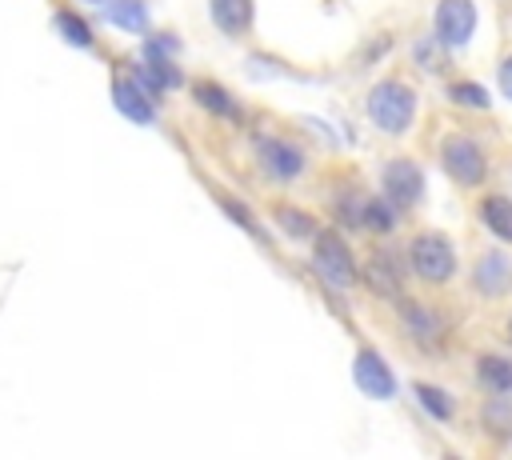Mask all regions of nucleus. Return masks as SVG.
<instances>
[{"label":"nucleus","instance_id":"0eeeda50","mask_svg":"<svg viewBox=\"0 0 512 460\" xmlns=\"http://www.w3.org/2000/svg\"><path fill=\"white\" fill-rule=\"evenodd\" d=\"M476 32V4L472 0H440L436 4V40L444 48L468 44Z\"/></svg>","mask_w":512,"mask_h":460},{"label":"nucleus","instance_id":"39448f33","mask_svg":"<svg viewBox=\"0 0 512 460\" xmlns=\"http://www.w3.org/2000/svg\"><path fill=\"white\" fill-rule=\"evenodd\" d=\"M380 188H384L388 204L412 208L420 200V192H424V172H420L416 160H388L380 168Z\"/></svg>","mask_w":512,"mask_h":460},{"label":"nucleus","instance_id":"b1692460","mask_svg":"<svg viewBox=\"0 0 512 460\" xmlns=\"http://www.w3.org/2000/svg\"><path fill=\"white\" fill-rule=\"evenodd\" d=\"M500 92L512 100V56H504V64H500Z\"/></svg>","mask_w":512,"mask_h":460},{"label":"nucleus","instance_id":"f3484780","mask_svg":"<svg viewBox=\"0 0 512 460\" xmlns=\"http://www.w3.org/2000/svg\"><path fill=\"white\" fill-rule=\"evenodd\" d=\"M276 224H280V232H288L292 240H312L320 228H316V220L308 216V212H296V208H276Z\"/></svg>","mask_w":512,"mask_h":460},{"label":"nucleus","instance_id":"2eb2a0df","mask_svg":"<svg viewBox=\"0 0 512 460\" xmlns=\"http://www.w3.org/2000/svg\"><path fill=\"white\" fill-rule=\"evenodd\" d=\"M480 216L492 228V236H500L504 244H512V200L508 196H488L480 204Z\"/></svg>","mask_w":512,"mask_h":460},{"label":"nucleus","instance_id":"9d476101","mask_svg":"<svg viewBox=\"0 0 512 460\" xmlns=\"http://www.w3.org/2000/svg\"><path fill=\"white\" fill-rule=\"evenodd\" d=\"M472 280H476V288H480V292H488V296H500V292L512 284V264H508L500 252H484V256L476 260V272H472Z\"/></svg>","mask_w":512,"mask_h":460},{"label":"nucleus","instance_id":"ddd939ff","mask_svg":"<svg viewBox=\"0 0 512 460\" xmlns=\"http://www.w3.org/2000/svg\"><path fill=\"white\" fill-rule=\"evenodd\" d=\"M476 376L496 396H512V360H504V356H480L476 360Z\"/></svg>","mask_w":512,"mask_h":460},{"label":"nucleus","instance_id":"f8f14e48","mask_svg":"<svg viewBox=\"0 0 512 460\" xmlns=\"http://www.w3.org/2000/svg\"><path fill=\"white\" fill-rule=\"evenodd\" d=\"M104 20L116 24L120 32H148V8L144 0H108L104 4Z\"/></svg>","mask_w":512,"mask_h":460},{"label":"nucleus","instance_id":"9b49d317","mask_svg":"<svg viewBox=\"0 0 512 460\" xmlns=\"http://www.w3.org/2000/svg\"><path fill=\"white\" fill-rule=\"evenodd\" d=\"M212 8V24L228 36H240L252 24V0H208Z\"/></svg>","mask_w":512,"mask_h":460},{"label":"nucleus","instance_id":"a211bd4d","mask_svg":"<svg viewBox=\"0 0 512 460\" xmlns=\"http://www.w3.org/2000/svg\"><path fill=\"white\" fill-rule=\"evenodd\" d=\"M364 276H368V284H372V292H380V296H392V300H400V276L392 272V264L388 260H372L368 268H364Z\"/></svg>","mask_w":512,"mask_h":460},{"label":"nucleus","instance_id":"dca6fc26","mask_svg":"<svg viewBox=\"0 0 512 460\" xmlns=\"http://www.w3.org/2000/svg\"><path fill=\"white\" fill-rule=\"evenodd\" d=\"M192 96H196V104H200V108H208L212 116H236V100H232L220 84L200 80V84H192Z\"/></svg>","mask_w":512,"mask_h":460},{"label":"nucleus","instance_id":"a878e982","mask_svg":"<svg viewBox=\"0 0 512 460\" xmlns=\"http://www.w3.org/2000/svg\"><path fill=\"white\" fill-rule=\"evenodd\" d=\"M504 336H508V344H512V320H508V332H504Z\"/></svg>","mask_w":512,"mask_h":460},{"label":"nucleus","instance_id":"f257e3e1","mask_svg":"<svg viewBox=\"0 0 512 460\" xmlns=\"http://www.w3.org/2000/svg\"><path fill=\"white\" fill-rule=\"evenodd\" d=\"M416 116V92L400 80H380L372 84L368 92V120L380 128V132H404Z\"/></svg>","mask_w":512,"mask_h":460},{"label":"nucleus","instance_id":"4be33fe9","mask_svg":"<svg viewBox=\"0 0 512 460\" xmlns=\"http://www.w3.org/2000/svg\"><path fill=\"white\" fill-rule=\"evenodd\" d=\"M180 48V40L172 36V32H160V36H148V44H144V60H168L172 52Z\"/></svg>","mask_w":512,"mask_h":460},{"label":"nucleus","instance_id":"aec40b11","mask_svg":"<svg viewBox=\"0 0 512 460\" xmlns=\"http://www.w3.org/2000/svg\"><path fill=\"white\" fill-rule=\"evenodd\" d=\"M404 320H408V328H412V336H440V320L432 316V312H424L420 304L412 308V304H404Z\"/></svg>","mask_w":512,"mask_h":460},{"label":"nucleus","instance_id":"1a4fd4ad","mask_svg":"<svg viewBox=\"0 0 512 460\" xmlns=\"http://www.w3.org/2000/svg\"><path fill=\"white\" fill-rule=\"evenodd\" d=\"M256 152H260V164L276 176V180H292L304 172V152L292 148L288 140H272V136H260L256 140Z\"/></svg>","mask_w":512,"mask_h":460},{"label":"nucleus","instance_id":"6ab92c4d","mask_svg":"<svg viewBox=\"0 0 512 460\" xmlns=\"http://www.w3.org/2000/svg\"><path fill=\"white\" fill-rule=\"evenodd\" d=\"M416 400H420L436 420H448V416H452V400H448V392L436 388V384H416Z\"/></svg>","mask_w":512,"mask_h":460},{"label":"nucleus","instance_id":"6e6552de","mask_svg":"<svg viewBox=\"0 0 512 460\" xmlns=\"http://www.w3.org/2000/svg\"><path fill=\"white\" fill-rule=\"evenodd\" d=\"M112 104H116V108H120L128 120H136V124H152V120H156L152 92H144V88L132 80V72L112 76Z\"/></svg>","mask_w":512,"mask_h":460},{"label":"nucleus","instance_id":"7ed1b4c3","mask_svg":"<svg viewBox=\"0 0 512 460\" xmlns=\"http://www.w3.org/2000/svg\"><path fill=\"white\" fill-rule=\"evenodd\" d=\"M312 240H316V248H312V268H316L332 288H348V284L356 280V260H352L344 236H336V232H316Z\"/></svg>","mask_w":512,"mask_h":460},{"label":"nucleus","instance_id":"f03ea898","mask_svg":"<svg viewBox=\"0 0 512 460\" xmlns=\"http://www.w3.org/2000/svg\"><path fill=\"white\" fill-rule=\"evenodd\" d=\"M408 260H412L416 276L428 280V284H444L456 272V252L440 232H420L408 248Z\"/></svg>","mask_w":512,"mask_h":460},{"label":"nucleus","instance_id":"412c9836","mask_svg":"<svg viewBox=\"0 0 512 460\" xmlns=\"http://www.w3.org/2000/svg\"><path fill=\"white\" fill-rule=\"evenodd\" d=\"M448 96H452L456 104H464V108H480V112L488 108V92H484L480 84H452Z\"/></svg>","mask_w":512,"mask_h":460},{"label":"nucleus","instance_id":"393cba45","mask_svg":"<svg viewBox=\"0 0 512 460\" xmlns=\"http://www.w3.org/2000/svg\"><path fill=\"white\" fill-rule=\"evenodd\" d=\"M220 204H224V212H232V216H236L240 224H248V228H252V216H248V212H244V208H240L236 200H220Z\"/></svg>","mask_w":512,"mask_h":460},{"label":"nucleus","instance_id":"423d86ee","mask_svg":"<svg viewBox=\"0 0 512 460\" xmlns=\"http://www.w3.org/2000/svg\"><path fill=\"white\" fill-rule=\"evenodd\" d=\"M352 380H356V388H360L364 396H372V400H392V396H396V376H392V368L384 364V356L372 352V348H360V352L352 356Z\"/></svg>","mask_w":512,"mask_h":460},{"label":"nucleus","instance_id":"4468645a","mask_svg":"<svg viewBox=\"0 0 512 460\" xmlns=\"http://www.w3.org/2000/svg\"><path fill=\"white\" fill-rule=\"evenodd\" d=\"M56 32L72 44V48H92L96 44V32H92V24L80 16V12H72V8H56Z\"/></svg>","mask_w":512,"mask_h":460},{"label":"nucleus","instance_id":"5701e85b","mask_svg":"<svg viewBox=\"0 0 512 460\" xmlns=\"http://www.w3.org/2000/svg\"><path fill=\"white\" fill-rule=\"evenodd\" d=\"M364 220H368V228H376V232H388L396 216H392V208H388L384 200H368V204H364Z\"/></svg>","mask_w":512,"mask_h":460},{"label":"nucleus","instance_id":"20e7f679","mask_svg":"<svg viewBox=\"0 0 512 460\" xmlns=\"http://www.w3.org/2000/svg\"><path fill=\"white\" fill-rule=\"evenodd\" d=\"M440 160H444L448 176H452L456 184H464V188H472V184H480V180L488 176L484 152H480L468 136H444V144H440Z\"/></svg>","mask_w":512,"mask_h":460},{"label":"nucleus","instance_id":"bb28decb","mask_svg":"<svg viewBox=\"0 0 512 460\" xmlns=\"http://www.w3.org/2000/svg\"><path fill=\"white\" fill-rule=\"evenodd\" d=\"M84 4H104V0H84Z\"/></svg>","mask_w":512,"mask_h":460}]
</instances>
